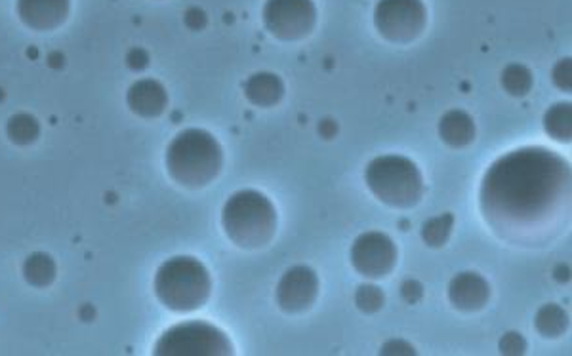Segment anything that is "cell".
I'll list each match as a JSON object with an SVG mask.
<instances>
[{"instance_id": "4fadbf2b", "label": "cell", "mask_w": 572, "mask_h": 356, "mask_svg": "<svg viewBox=\"0 0 572 356\" xmlns=\"http://www.w3.org/2000/svg\"><path fill=\"white\" fill-rule=\"evenodd\" d=\"M168 92L157 79L136 80L126 92L128 109L142 119H159L168 107Z\"/></svg>"}, {"instance_id": "4316f807", "label": "cell", "mask_w": 572, "mask_h": 356, "mask_svg": "<svg viewBox=\"0 0 572 356\" xmlns=\"http://www.w3.org/2000/svg\"><path fill=\"white\" fill-rule=\"evenodd\" d=\"M126 65L132 69V71H143L149 67V54L147 50L143 48H132L128 54H126Z\"/></svg>"}, {"instance_id": "ba28073f", "label": "cell", "mask_w": 572, "mask_h": 356, "mask_svg": "<svg viewBox=\"0 0 572 356\" xmlns=\"http://www.w3.org/2000/svg\"><path fill=\"white\" fill-rule=\"evenodd\" d=\"M262 20L275 39L296 42L315 29L317 6L313 0H266Z\"/></svg>"}, {"instance_id": "ffe728a7", "label": "cell", "mask_w": 572, "mask_h": 356, "mask_svg": "<svg viewBox=\"0 0 572 356\" xmlns=\"http://www.w3.org/2000/svg\"><path fill=\"white\" fill-rule=\"evenodd\" d=\"M500 82L504 92H508L513 98H525L531 94L532 86H534V77H532L531 69L523 63H510L508 67H504Z\"/></svg>"}, {"instance_id": "44dd1931", "label": "cell", "mask_w": 572, "mask_h": 356, "mask_svg": "<svg viewBox=\"0 0 572 356\" xmlns=\"http://www.w3.org/2000/svg\"><path fill=\"white\" fill-rule=\"evenodd\" d=\"M452 227H454V216L450 212L439 214L422 225V240L429 248H443L449 242Z\"/></svg>"}, {"instance_id": "7c38bea8", "label": "cell", "mask_w": 572, "mask_h": 356, "mask_svg": "<svg viewBox=\"0 0 572 356\" xmlns=\"http://www.w3.org/2000/svg\"><path fill=\"white\" fill-rule=\"evenodd\" d=\"M449 301L454 309L464 313L481 311L491 299V286L487 278L473 271L458 273L450 280Z\"/></svg>"}, {"instance_id": "2e32d148", "label": "cell", "mask_w": 572, "mask_h": 356, "mask_svg": "<svg viewBox=\"0 0 572 356\" xmlns=\"http://www.w3.org/2000/svg\"><path fill=\"white\" fill-rule=\"evenodd\" d=\"M23 280L33 288H48L58 277V263L46 252H35L27 256L21 265Z\"/></svg>"}, {"instance_id": "30bf717a", "label": "cell", "mask_w": 572, "mask_h": 356, "mask_svg": "<svg viewBox=\"0 0 572 356\" xmlns=\"http://www.w3.org/2000/svg\"><path fill=\"white\" fill-rule=\"evenodd\" d=\"M319 296V277L307 265H296L288 269L277 284V305L290 315L304 313L311 309Z\"/></svg>"}, {"instance_id": "6da1fadb", "label": "cell", "mask_w": 572, "mask_h": 356, "mask_svg": "<svg viewBox=\"0 0 572 356\" xmlns=\"http://www.w3.org/2000/svg\"><path fill=\"white\" fill-rule=\"evenodd\" d=\"M492 233L536 246L555 237L571 214V164L548 147H521L494 160L479 189Z\"/></svg>"}, {"instance_id": "d4e9b609", "label": "cell", "mask_w": 572, "mask_h": 356, "mask_svg": "<svg viewBox=\"0 0 572 356\" xmlns=\"http://www.w3.org/2000/svg\"><path fill=\"white\" fill-rule=\"evenodd\" d=\"M380 355H416V349L410 345L409 341H405V339H389L388 343L382 345Z\"/></svg>"}, {"instance_id": "7a4b0ae2", "label": "cell", "mask_w": 572, "mask_h": 356, "mask_svg": "<svg viewBox=\"0 0 572 356\" xmlns=\"http://www.w3.org/2000/svg\"><path fill=\"white\" fill-rule=\"evenodd\" d=\"M164 164L168 176L185 189L210 185L224 166L220 141L201 128H187L166 147Z\"/></svg>"}, {"instance_id": "5bb4252c", "label": "cell", "mask_w": 572, "mask_h": 356, "mask_svg": "<svg viewBox=\"0 0 572 356\" xmlns=\"http://www.w3.org/2000/svg\"><path fill=\"white\" fill-rule=\"evenodd\" d=\"M245 96L256 107L262 109L275 107L285 96V82L275 73L267 71L254 73L252 77L246 79Z\"/></svg>"}, {"instance_id": "ac0fdd59", "label": "cell", "mask_w": 572, "mask_h": 356, "mask_svg": "<svg viewBox=\"0 0 572 356\" xmlns=\"http://www.w3.org/2000/svg\"><path fill=\"white\" fill-rule=\"evenodd\" d=\"M544 130L550 138L559 143H571L572 105L571 101H561L552 105L544 115Z\"/></svg>"}, {"instance_id": "9c48e42d", "label": "cell", "mask_w": 572, "mask_h": 356, "mask_svg": "<svg viewBox=\"0 0 572 356\" xmlns=\"http://www.w3.org/2000/svg\"><path fill=\"white\" fill-rule=\"evenodd\" d=\"M397 258L399 252L395 242L382 231H367L355 238L349 252L353 269L361 277L372 280L388 277L397 265Z\"/></svg>"}, {"instance_id": "9a60e30c", "label": "cell", "mask_w": 572, "mask_h": 356, "mask_svg": "<svg viewBox=\"0 0 572 356\" xmlns=\"http://www.w3.org/2000/svg\"><path fill=\"white\" fill-rule=\"evenodd\" d=\"M439 138L443 139L449 147L454 149H462L468 147L471 141L475 139V120L470 113L462 111V109H450L441 120H439Z\"/></svg>"}, {"instance_id": "d6986e66", "label": "cell", "mask_w": 572, "mask_h": 356, "mask_svg": "<svg viewBox=\"0 0 572 356\" xmlns=\"http://www.w3.org/2000/svg\"><path fill=\"white\" fill-rule=\"evenodd\" d=\"M41 122L29 113H16L6 122V138L18 147L33 145L41 138Z\"/></svg>"}, {"instance_id": "52a82bcc", "label": "cell", "mask_w": 572, "mask_h": 356, "mask_svg": "<svg viewBox=\"0 0 572 356\" xmlns=\"http://www.w3.org/2000/svg\"><path fill=\"white\" fill-rule=\"evenodd\" d=\"M374 25L382 39L393 44H410L424 33L428 8L424 0H378Z\"/></svg>"}, {"instance_id": "7402d4cb", "label": "cell", "mask_w": 572, "mask_h": 356, "mask_svg": "<svg viewBox=\"0 0 572 356\" xmlns=\"http://www.w3.org/2000/svg\"><path fill=\"white\" fill-rule=\"evenodd\" d=\"M355 305L359 307V311H363L367 315H374L386 305V296L378 286L363 284L355 292Z\"/></svg>"}, {"instance_id": "3957f363", "label": "cell", "mask_w": 572, "mask_h": 356, "mask_svg": "<svg viewBox=\"0 0 572 356\" xmlns=\"http://www.w3.org/2000/svg\"><path fill=\"white\" fill-rule=\"evenodd\" d=\"M153 292L168 311L193 313L205 307L212 292V278L201 259L176 256L157 269Z\"/></svg>"}, {"instance_id": "cb8c5ba5", "label": "cell", "mask_w": 572, "mask_h": 356, "mask_svg": "<svg viewBox=\"0 0 572 356\" xmlns=\"http://www.w3.org/2000/svg\"><path fill=\"white\" fill-rule=\"evenodd\" d=\"M552 82L563 92H571L572 88V60L571 58H565V60H559L552 69Z\"/></svg>"}, {"instance_id": "8992f818", "label": "cell", "mask_w": 572, "mask_h": 356, "mask_svg": "<svg viewBox=\"0 0 572 356\" xmlns=\"http://www.w3.org/2000/svg\"><path fill=\"white\" fill-rule=\"evenodd\" d=\"M233 343L206 320H187L168 328L153 347L155 356H229Z\"/></svg>"}, {"instance_id": "f1b7e54d", "label": "cell", "mask_w": 572, "mask_h": 356, "mask_svg": "<svg viewBox=\"0 0 572 356\" xmlns=\"http://www.w3.org/2000/svg\"><path fill=\"white\" fill-rule=\"evenodd\" d=\"M319 132H321L323 138L332 139L338 134V124H336L334 120H323V122L319 124Z\"/></svg>"}, {"instance_id": "8fae6325", "label": "cell", "mask_w": 572, "mask_h": 356, "mask_svg": "<svg viewBox=\"0 0 572 356\" xmlns=\"http://www.w3.org/2000/svg\"><path fill=\"white\" fill-rule=\"evenodd\" d=\"M18 18L31 31H54L71 12V0H16Z\"/></svg>"}, {"instance_id": "277c9868", "label": "cell", "mask_w": 572, "mask_h": 356, "mask_svg": "<svg viewBox=\"0 0 572 356\" xmlns=\"http://www.w3.org/2000/svg\"><path fill=\"white\" fill-rule=\"evenodd\" d=\"M222 225L235 246L258 250L267 246L277 233V210L264 193L245 189L227 198Z\"/></svg>"}, {"instance_id": "603a6c76", "label": "cell", "mask_w": 572, "mask_h": 356, "mask_svg": "<svg viewBox=\"0 0 572 356\" xmlns=\"http://www.w3.org/2000/svg\"><path fill=\"white\" fill-rule=\"evenodd\" d=\"M500 355L519 356L527 353V339L519 332H508L498 343Z\"/></svg>"}, {"instance_id": "e0dca14e", "label": "cell", "mask_w": 572, "mask_h": 356, "mask_svg": "<svg viewBox=\"0 0 572 356\" xmlns=\"http://www.w3.org/2000/svg\"><path fill=\"white\" fill-rule=\"evenodd\" d=\"M534 328L542 337H548V339L561 337L569 330V313L557 303L542 305L536 311Z\"/></svg>"}, {"instance_id": "5b68a950", "label": "cell", "mask_w": 572, "mask_h": 356, "mask_svg": "<svg viewBox=\"0 0 572 356\" xmlns=\"http://www.w3.org/2000/svg\"><path fill=\"white\" fill-rule=\"evenodd\" d=\"M365 181L374 197L397 210L414 208L424 197L422 172L403 155H382L370 160Z\"/></svg>"}, {"instance_id": "484cf974", "label": "cell", "mask_w": 572, "mask_h": 356, "mask_svg": "<svg viewBox=\"0 0 572 356\" xmlns=\"http://www.w3.org/2000/svg\"><path fill=\"white\" fill-rule=\"evenodd\" d=\"M184 23L185 27L191 29V31H203L206 27V23H208L205 10H201V8H197V6L189 8L184 14Z\"/></svg>"}, {"instance_id": "83f0119b", "label": "cell", "mask_w": 572, "mask_h": 356, "mask_svg": "<svg viewBox=\"0 0 572 356\" xmlns=\"http://www.w3.org/2000/svg\"><path fill=\"white\" fill-rule=\"evenodd\" d=\"M401 296L403 299L410 303V305H414V303H418L422 296H424V288H422V284L418 282V280H407V282H403V286H401Z\"/></svg>"}]
</instances>
